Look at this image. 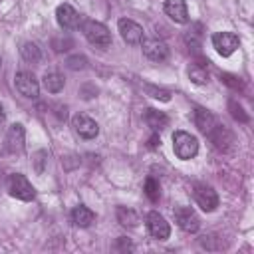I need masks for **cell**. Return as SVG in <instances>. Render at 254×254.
Listing matches in <instances>:
<instances>
[{"label": "cell", "mask_w": 254, "mask_h": 254, "mask_svg": "<svg viewBox=\"0 0 254 254\" xmlns=\"http://www.w3.org/2000/svg\"><path fill=\"white\" fill-rule=\"evenodd\" d=\"M0 64H2V58H0Z\"/></svg>", "instance_id": "obj_34"}, {"label": "cell", "mask_w": 254, "mask_h": 254, "mask_svg": "<svg viewBox=\"0 0 254 254\" xmlns=\"http://www.w3.org/2000/svg\"><path fill=\"white\" fill-rule=\"evenodd\" d=\"M6 187H8V192L10 196L18 198V200H24V202H30L36 198V189L30 185V181L20 175V173H12L6 181Z\"/></svg>", "instance_id": "obj_3"}, {"label": "cell", "mask_w": 254, "mask_h": 254, "mask_svg": "<svg viewBox=\"0 0 254 254\" xmlns=\"http://www.w3.org/2000/svg\"><path fill=\"white\" fill-rule=\"evenodd\" d=\"M32 163H34L36 173H38V175H42V173H44V169H46V163H48V151H36V153H34Z\"/></svg>", "instance_id": "obj_26"}, {"label": "cell", "mask_w": 254, "mask_h": 254, "mask_svg": "<svg viewBox=\"0 0 254 254\" xmlns=\"http://www.w3.org/2000/svg\"><path fill=\"white\" fill-rule=\"evenodd\" d=\"M194 123H196V127H198L200 133L208 135V133L212 131V127L218 123V119H216L208 109H204V107H196V109H194Z\"/></svg>", "instance_id": "obj_16"}, {"label": "cell", "mask_w": 254, "mask_h": 254, "mask_svg": "<svg viewBox=\"0 0 254 254\" xmlns=\"http://www.w3.org/2000/svg\"><path fill=\"white\" fill-rule=\"evenodd\" d=\"M220 79H222L226 85H230L234 91H242V89H244V81H242L240 77L232 75V73H220Z\"/></svg>", "instance_id": "obj_27"}, {"label": "cell", "mask_w": 254, "mask_h": 254, "mask_svg": "<svg viewBox=\"0 0 254 254\" xmlns=\"http://www.w3.org/2000/svg\"><path fill=\"white\" fill-rule=\"evenodd\" d=\"M79 26H81V32H83L85 40L91 46L101 48V50L111 46V32H109V28L105 24L95 22V20H81Z\"/></svg>", "instance_id": "obj_1"}, {"label": "cell", "mask_w": 254, "mask_h": 254, "mask_svg": "<svg viewBox=\"0 0 254 254\" xmlns=\"http://www.w3.org/2000/svg\"><path fill=\"white\" fill-rule=\"evenodd\" d=\"M145 123H147L155 133H159V131H163V129L169 125V117H167L163 111L149 107V109H145Z\"/></svg>", "instance_id": "obj_17"}, {"label": "cell", "mask_w": 254, "mask_h": 254, "mask_svg": "<svg viewBox=\"0 0 254 254\" xmlns=\"http://www.w3.org/2000/svg\"><path fill=\"white\" fill-rule=\"evenodd\" d=\"M173 214H175V222H177V226L181 230H185V232H196L200 228V218H198V214L190 206H177L173 210Z\"/></svg>", "instance_id": "obj_7"}, {"label": "cell", "mask_w": 254, "mask_h": 254, "mask_svg": "<svg viewBox=\"0 0 254 254\" xmlns=\"http://www.w3.org/2000/svg\"><path fill=\"white\" fill-rule=\"evenodd\" d=\"M145 194L149 196L151 202H157L159 196H161V192H159V183H157L153 177H147V181H145Z\"/></svg>", "instance_id": "obj_24"}, {"label": "cell", "mask_w": 254, "mask_h": 254, "mask_svg": "<svg viewBox=\"0 0 254 254\" xmlns=\"http://www.w3.org/2000/svg\"><path fill=\"white\" fill-rule=\"evenodd\" d=\"M185 44H187L189 48H200V34L189 30V32L185 34Z\"/></svg>", "instance_id": "obj_30"}, {"label": "cell", "mask_w": 254, "mask_h": 254, "mask_svg": "<svg viewBox=\"0 0 254 254\" xmlns=\"http://www.w3.org/2000/svg\"><path fill=\"white\" fill-rule=\"evenodd\" d=\"M20 54L28 64H38L42 60V52L34 42H24L22 48H20Z\"/></svg>", "instance_id": "obj_21"}, {"label": "cell", "mask_w": 254, "mask_h": 254, "mask_svg": "<svg viewBox=\"0 0 254 254\" xmlns=\"http://www.w3.org/2000/svg\"><path fill=\"white\" fill-rule=\"evenodd\" d=\"M65 65H67L69 69H73V71L83 69V67H87V58H85V56H81V54L69 56V58L65 60Z\"/></svg>", "instance_id": "obj_25"}, {"label": "cell", "mask_w": 254, "mask_h": 254, "mask_svg": "<svg viewBox=\"0 0 254 254\" xmlns=\"http://www.w3.org/2000/svg\"><path fill=\"white\" fill-rule=\"evenodd\" d=\"M192 196L196 200V204L204 210V212H212L218 206V194L212 187L204 185V183H194L192 185Z\"/></svg>", "instance_id": "obj_4"}, {"label": "cell", "mask_w": 254, "mask_h": 254, "mask_svg": "<svg viewBox=\"0 0 254 254\" xmlns=\"http://www.w3.org/2000/svg\"><path fill=\"white\" fill-rule=\"evenodd\" d=\"M117 220H119L121 226H129V228L139 224L137 212L133 208H127V206H117Z\"/></svg>", "instance_id": "obj_20"}, {"label": "cell", "mask_w": 254, "mask_h": 254, "mask_svg": "<svg viewBox=\"0 0 254 254\" xmlns=\"http://www.w3.org/2000/svg\"><path fill=\"white\" fill-rule=\"evenodd\" d=\"M228 111H230L232 119H236V121H240V123H248V121H250V115L244 111V107H242L236 99H228Z\"/></svg>", "instance_id": "obj_23"}, {"label": "cell", "mask_w": 254, "mask_h": 254, "mask_svg": "<svg viewBox=\"0 0 254 254\" xmlns=\"http://www.w3.org/2000/svg\"><path fill=\"white\" fill-rule=\"evenodd\" d=\"M14 85L20 91V95H24L28 99H36L40 95V83L34 77V73H30V71H18L14 75Z\"/></svg>", "instance_id": "obj_6"}, {"label": "cell", "mask_w": 254, "mask_h": 254, "mask_svg": "<svg viewBox=\"0 0 254 254\" xmlns=\"http://www.w3.org/2000/svg\"><path fill=\"white\" fill-rule=\"evenodd\" d=\"M64 83H65V79H64V75L58 73V71H48V73L44 75V87H46L50 93H60V91L64 89Z\"/></svg>", "instance_id": "obj_19"}, {"label": "cell", "mask_w": 254, "mask_h": 254, "mask_svg": "<svg viewBox=\"0 0 254 254\" xmlns=\"http://www.w3.org/2000/svg\"><path fill=\"white\" fill-rule=\"evenodd\" d=\"M56 20L64 30H75L81 24V16L71 4H60L56 8Z\"/></svg>", "instance_id": "obj_12"}, {"label": "cell", "mask_w": 254, "mask_h": 254, "mask_svg": "<svg viewBox=\"0 0 254 254\" xmlns=\"http://www.w3.org/2000/svg\"><path fill=\"white\" fill-rule=\"evenodd\" d=\"M93 218H95L93 210H89V208L83 206V204H77V206L71 210V220H73V224L79 226V228H87V226L93 222Z\"/></svg>", "instance_id": "obj_18"}, {"label": "cell", "mask_w": 254, "mask_h": 254, "mask_svg": "<svg viewBox=\"0 0 254 254\" xmlns=\"http://www.w3.org/2000/svg\"><path fill=\"white\" fill-rule=\"evenodd\" d=\"M147 228H149V234L157 240H167L171 236V226L169 222L165 220L163 214H159L157 210H151L147 214Z\"/></svg>", "instance_id": "obj_11"}, {"label": "cell", "mask_w": 254, "mask_h": 254, "mask_svg": "<svg viewBox=\"0 0 254 254\" xmlns=\"http://www.w3.org/2000/svg\"><path fill=\"white\" fill-rule=\"evenodd\" d=\"M4 119H6V113H4V107H2V103H0V125L4 123Z\"/></svg>", "instance_id": "obj_33"}, {"label": "cell", "mask_w": 254, "mask_h": 254, "mask_svg": "<svg viewBox=\"0 0 254 254\" xmlns=\"http://www.w3.org/2000/svg\"><path fill=\"white\" fill-rule=\"evenodd\" d=\"M163 10L177 24H187L189 22V8H187L185 0H165Z\"/></svg>", "instance_id": "obj_15"}, {"label": "cell", "mask_w": 254, "mask_h": 254, "mask_svg": "<svg viewBox=\"0 0 254 254\" xmlns=\"http://www.w3.org/2000/svg\"><path fill=\"white\" fill-rule=\"evenodd\" d=\"M141 48H143V54L149 58V60H153V62H165L167 58H169V48H167V44L163 42V40H159V38H143V42H141Z\"/></svg>", "instance_id": "obj_13"}, {"label": "cell", "mask_w": 254, "mask_h": 254, "mask_svg": "<svg viewBox=\"0 0 254 254\" xmlns=\"http://www.w3.org/2000/svg\"><path fill=\"white\" fill-rule=\"evenodd\" d=\"M218 238L214 236V234H204L200 240H198V244L202 246V248H206V250H220V246L218 244H214Z\"/></svg>", "instance_id": "obj_29"}, {"label": "cell", "mask_w": 254, "mask_h": 254, "mask_svg": "<svg viewBox=\"0 0 254 254\" xmlns=\"http://www.w3.org/2000/svg\"><path fill=\"white\" fill-rule=\"evenodd\" d=\"M145 89H147V93H149L151 97H155V99H161V101H169V99H171V93H169L167 89H159V87L149 85V83H145Z\"/></svg>", "instance_id": "obj_28"}, {"label": "cell", "mask_w": 254, "mask_h": 254, "mask_svg": "<svg viewBox=\"0 0 254 254\" xmlns=\"http://www.w3.org/2000/svg\"><path fill=\"white\" fill-rule=\"evenodd\" d=\"M56 109H58V111H56L58 119H65V115H67V113H65V111H67V109H65V105H64V107H62V105H56Z\"/></svg>", "instance_id": "obj_32"}, {"label": "cell", "mask_w": 254, "mask_h": 254, "mask_svg": "<svg viewBox=\"0 0 254 254\" xmlns=\"http://www.w3.org/2000/svg\"><path fill=\"white\" fill-rule=\"evenodd\" d=\"M212 46L222 58H228L238 50L240 40L232 32H216V34H212Z\"/></svg>", "instance_id": "obj_5"}, {"label": "cell", "mask_w": 254, "mask_h": 254, "mask_svg": "<svg viewBox=\"0 0 254 254\" xmlns=\"http://www.w3.org/2000/svg\"><path fill=\"white\" fill-rule=\"evenodd\" d=\"M24 143H26V129L22 123H14L10 125L6 139H4V149L8 153H22L24 151Z\"/></svg>", "instance_id": "obj_10"}, {"label": "cell", "mask_w": 254, "mask_h": 254, "mask_svg": "<svg viewBox=\"0 0 254 254\" xmlns=\"http://www.w3.org/2000/svg\"><path fill=\"white\" fill-rule=\"evenodd\" d=\"M117 30H119L123 42H127L129 46H137L143 42V28L129 18H121L117 22Z\"/></svg>", "instance_id": "obj_9"}, {"label": "cell", "mask_w": 254, "mask_h": 254, "mask_svg": "<svg viewBox=\"0 0 254 254\" xmlns=\"http://www.w3.org/2000/svg\"><path fill=\"white\" fill-rule=\"evenodd\" d=\"M189 79L196 85H202L208 81V73H206V67H202L200 64H192L189 67Z\"/></svg>", "instance_id": "obj_22"}, {"label": "cell", "mask_w": 254, "mask_h": 254, "mask_svg": "<svg viewBox=\"0 0 254 254\" xmlns=\"http://www.w3.org/2000/svg\"><path fill=\"white\" fill-rule=\"evenodd\" d=\"M71 127H73V131H75L81 139H95L97 133H99V125H97L89 115H85V113L73 115Z\"/></svg>", "instance_id": "obj_8"}, {"label": "cell", "mask_w": 254, "mask_h": 254, "mask_svg": "<svg viewBox=\"0 0 254 254\" xmlns=\"http://www.w3.org/2000/svg\"><path fill=\"white\" fill-rule=\"evenodd\" d=\"M173 149L179 159L189 161L198 153V141L194 135H190L187 131H175L173 133Z\"/></svg>", "instance_id": "obj_2"}, {"label": "cell", "mask_w": 254, "mask_h": 254, "mask_svg": "<svg viewBox=\"0 0 254 254\" xmlns=\"http://www.w3.org/2000/svg\"><path fill=\"white\" fill-rule=\"evenodd\" d=\"M73 46V42L69 40V38H64V40H54V50L56 52H65V50H69Z\"/></svg>", "instance_id": "obj_31"}, {"label": "cell", "mask_w": 254, "mask_h": 254, "mask_svg": "<svg viewBox=\"0 0 254 254\" xmlns=\"http://www.w3.org/2000/svg\"><path fill=\"white\" fill-rule=\"evenodd\" d=\"M206 137L212 141V145H214L218 151H228V149L232 147V143H234V135H232L224 125H220V123H216V125L212 127V131H210Z\"/></svg>", "instance_id": "obj_14"}]
</instances>
